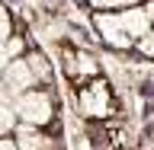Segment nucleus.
Returning <instances> with one entry per match:
<instances>
[{
    "label": "nucleus",
    "mask_w": 154,
    "mask_h": 150,
    "mask_svg": "<svg viewBox=\"0 0 154 150\" xmlns=\"http://www.w3.org/2000/svg\"><path fill=\"white\" fill-rule=\"evenodd\" d=\"M154 19L148 16V10H138V7H125L122 13H100L96 16V29L103 32V42L116 48H125V45H135V38L148 35Z\"/></svg>",
    "instance_id": "f257e3e1"
},
{
    "label": "nucleus",
    "mask_w": 154,
    "mask_h": 150,
    "mask_svg": "<svg viewBox=\"0 0 154 150\" xmlns=\"http://www.w3.org/2000/svg\"><path fill=\"white\" fill-rule=\"evenodd\" d=\"M16 109H19V115L26 118V125H45V122H51V96H48V93L29 90V93L19 96Z\"/></svg>",
    "instance_id": "f03ea898"
},
{
    "label": "nucleus",
    "mask_w": 154,
    "mask_h": 150,
    "mask_svg": "<svg viewBox=\"0 0 154 150\" xmlns=\"http://www.w3.org/2000/svg\"><path fill=\"white\" fill-rule=\"evenodd\" d=\"M106 105H109V90H106L103 80L90 83L84 93H80V109H84V115H90V118H103Z\"/></svg>",
    "instance_id": "7ed1b4c3"
},
{
    "label": "nucleus",
    "mask_w": 154,
    "mask_h": 150,
    "mask_svg": "<svg viewBox=\"0 0 154 150\" xmlns=\"http://www.w3.org/2000/svg\"><path fill=\"white\" fill-rule=\"evenodd\" d=\"M35 80V70H29V61H13L7 67V83L19 93H26V86Z\"/></svg>",
    "instance_id": "20e7f679"
},
{
    "label": "nucleus",
    "mask_w": 154,
    "mask_h": 150,
    "mask_svg": "<svg viewBox=\"0 0 154 150\" xmlns=\"http://www.w3.org/2000/svg\"><path fill=\"white\" fill-rule=\"evenodd\" d=\"M42 137L35 134V125H26V128H19V150H42Z\"/></svg>",
    "instance_id": "39448f33"
},
{
    "label": "nucleus",
    "mask_w": 154,
    "mask_h": 150,
    "mask_svg": "<svg viewBox=\"0 0 154 150\" xmlns=\"http://www.w3.org/2000/svg\"><path fill=\"white\" fill-rule=\"evenodd\" d=\"M93 7L100 10H109V7H135V3H141V0H90Z\"/></svg>",
    "instance_id": "423d86ee"
},
{
    "label": "nucleus",
    "mask_w": 154,
    "mask_h": 150,
    "mask_svg": "<svg viewBox=\"0 0 154 150\" xmlns=\"http://www.w3.org/2000/svg\"><path fill=\"white\" fill-rule=\"evenodd\" d=\"M138 51H141L144 57H154V32H148V35H141V42H138Z\"/></svg>",
    "instance_id": "0eeeda50"
},
{
    "label": "nucleus",
    "mask_w": 154,
    "mask_h": 150,
    "mask_svg": "<svg viewBox=\"0 0 154 150\" xmlns=\"http://www.w3.org/2000/svg\"><path fill=\"white\" fill-rule=\"evenodd\" d=\"M10 35V16H7V10L0 7V38H7Z\"/></svg>",
    "instance_id": "6e6552de"
},
{
    "label": "nucleus",
    "mask_w": 154,
    "mask_h": 150,
    "mask_svg": "<svg viewBox=\"0 0 154 150\" xmlns=\"http://www.w3.org/2000/svg\"><path fill=\"white\" fill-rule=\"evenodd\" d=\"M10 125H13V122H10V112H7V109H3V105H0V134L7 131Z\"/></svg>",
    "instance_id": "1a4fd4ad"
},
{
    "label": "nucleus",
    "mask_w": 154,
    "mask_h": 150,
    "mask_svg": "<svg viewBox=\"0 0 154 150\" xmlns=\"http://www.w3.org/2000/svg\"><path fill=\"white\" fill-rule=\"evenodd\" d=\"M0 150H19L13 141H7V137H0Z\"/></svg>",
    "instance_id": "9d476101"
}]
</instances>
